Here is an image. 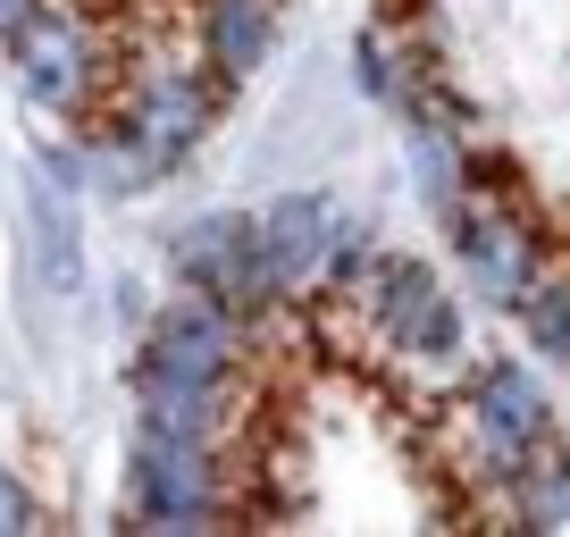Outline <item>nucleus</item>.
Masks as SVG:
<instances>
[{
    "label": "nucleus",
    "mask_w": 570,
    "mask_h": 537,
    "mask_svg": "<svg viewBox=\"0 0 570 537\" xmlns=\"http://www.w3.org/2000/svg\"><path fill=\"white\" fill-rule=\"evenodd\" d=\"M244 504L227 496V446H194V437H160L135 429L126 453V520L135 529H227Z\"/></svg>",
    "instance_id": "nucleus-1"
},
{
    "label": "nucleus",
    "mask_w": 570,
    "mask_h": 537,
    "mask_svg": "<svg viewBox=\"0 0 570 537\" xmlns=\"http://www.w3.org/2000/svg\"><path fill=\"white\" fill-rule=\"evenodd\" d=\"M445 235H453V261H462L470 294L495 311H520V294L546 277V235H537L529 202L503 194V185H470L462 202L445 211Z\"/></svg>",
    "instance_id": "nucleus-2"
},
{
    "label": "nucleus",
    "mask_w": 570,
    "mask_h": 537,
    "mask_svg": "<svg viewBox=\"0 0 570 537\" xmlns=\"http://www.w3.org/2000/svg\"><path fill=\"white\" fill-rule=\"evenodd\" d=\"M462 437H470V479L512 487L529 453L553 437V394L529 361H479L462 387Z\"/></svg>",
    "instance_id": "nucleus-3"
},
{
    "label": "nucleus",
    "mask_w": 570,
    "mask_h": 537,
    "mask_svg": "<svg viewBox=\"0 0 570 537\" xmlns=\"http://www.w3.org/2000/svg\"><path fill=\"white\" fill-rule=\"evenodd\" d=\"M168 268H177V286H202L218 303H235L244 320H268L285 303V277L268 261V235L252 211H202L168 235Z\"/></svg>",
    "instance_id": "nucleus-4"
},
{
    "label": "nucleus",
    "mask_w": 570,
    "mask_h": 537,
    "mask_svg": "<svg viewBox=\"0 0 570 537\" xmlns=\"http://www.w3.org/2000/svg\"><path fill=\"white\" fill-rule=\"evenodd\" d=\"M9 68H18V92L35 109H51V118H92V101H101V85H109L101 35H92V18L68 9V0H42L35 18L9 35Z\"/></svg>",
    "instance_id": "nucleus-5"
},
{
    "label": "nucleus",
    "mask_w": 570,
    "mask_h": 537,
    "mask_svg": "<svg viewBox=\"0 0 570 537\" xmlns=\"http://www.w3.org/2000/svg\"><path fill=\"white\" fill-rule=\"evenodd\" d=\"M227 92L235 85L210 68V59H142V68L126 76V92H118V126H135L168 168H185L202 152V135L218 126Z\"/></svg>",
    "instance_id": "nucleus-6"
},
{
    "label": "nucleus",
    "mask_w": 570,
    "mask_h": 537,
    "mask_svg": "<svg viewBox=\"0 0 570 537\" xmlns=\"http://www.w3.org/2000/svg\"><path fill=\"white\" fill-rule=\"evenodd\" d=\"M353 294H361V311H370V328L394 344V353H411V361H453L470 344L445 277H436L428 261H411V252H377V261L353 277Z\"/></svg>",
    "instance_id": "nucleus-7"
},
{
    "label": "nucleus",
    "mask_w": 570,
    "mask_h": 537,
    "mask_svg": "<svg viewBox=\"0 0 570 537\" xmlns=\"http://www.w3.org/2000/svg\"><path fill=\"white\" fill-rule=\"evenodd\" d=\"M261 235H268V261H277L285 294H336L344 252L361 244V227L344 218V202L327 194V185H285V194H268Z\"/></svg>",
    "instance_id": "nucleus-8"
},
{
    "label": "nucleus",
    "mask_w": 570,
    "mask_h": 537,
    "mask_svg": "<svg viewBox=\"0 0 570 537\" xmlns=\"http://www.w3.org/2000/svg\"><path fill=\"white\" fill-rule=\"evenodd\" d=\"M244 353H252V320L235 303L202 286H177L151 328H142V353L135 370H168V378H244Z\"/></svg>",
    "instance_id": "nucleus-9"
},
{
    "label": "nucleus",
    "mask_w": 570,
    "mask_h": 537,
    "mask_svg": "<svg viewBox=\"0 0 570 537\" xmlns=\"http://www.w3.org/2000/svg\"><path fill=\"white\" fill-rule=\"evenodd\" d=\"M235 378H168V370H135V429L160 437H194V446H227L235 429Z\"/></svg>",
    "instance_id": "nucleus-10"
},
{
    "label": "nucleus",
    "mask_w": 570,
    "mask_h": 537,
    "mask_svg": "<svg viewBox=\"0 0 570 537\" xmlns=\"http://www.w3.org/2000/svg\"><path fill=\"white\" fill-rule=\"evenodd\" d=\"M194 26H202V59L227 85H252L277 51V0H202Z\"/></svg>",
    "instance_id": "nucleus-11"
},
{
    "label": "nucleus",
    "mask_w": 570,
    "mask_h": 537,
    "mask_svg": "<svg viewBox=\"0 0 570 537\" xmlns=\"http://www.w3.org/2000/svg\"><path fill=\"white\" fill-rule=\"evenodd\" d=\"M26 227H35L42 286L76 294V286H85V227H76V194L51 177V168H35V185H26Z\"/></svg>",
    "instance_id": "nucleus-12"
},
{
    "label": "nucleus",
    "mask_w": 570,
    "mask_h": 537,
    "mask_svg": "<svg viewBox=\"0 0 570 537\" xmlns=\"http://www.w3.org/2000/svg\"><path fill=\"white\" fill-rule=\"evenodd\" d=\"M403 152H411V177H420V202L436 218L470 194V144L445 126V109H411L403 118Z\"/></svg>",
    "instance_id": "nucleus-13"
},
{
    "label": "nucleus",
    "mask_w": 570,
    "mask_h": 537,
    "mask_svg": "<svg viewBox=\"0 0 570 537\" xmlns=\"http://www.w3.org/2000/svg\"><path fill=\"white\" fill-rule=\"evenodd\" d=\"M353 68H361V92H370L377 109H394V118H411V109H436V85H428V59L411 51L403 35H361L353 42Z\"/></svg>",
    "instance_id": "nucleus-14"
},
{
    "label": "nucleus",
    "mask_w": 570,
    "mask_h": 537,
    "mask_svg": "<svg viewBox=\"0 0 570 537\" xmlns=\"http://www.w3.org/2000/svg\"><path fill=\"white\" fill-rule=\"evenodd\" d=\"M503 512L537 537H570V453H562V437H546L529 453V470L503 487Z\"/></svg>",
    "instance_id": "nucleus-15"
},
{
    "label": "nucleus",
    "mask_w": 570,
    "mask_h": 537,
    "mask_svg": "<svg viewBox=\"0 0 570 537\" xmlns=\"http://www.w3.org/2000/svg\"><path fill=\"white\" fill-rule=\"evenodd\" d=\"M520 328H529V344H537V361H570V277H537L529 294H520V311H512Z\"/></svg>",
    "instance_id": "nucleus-16"
},
{
    "label": "nucleus",
    "mask_w": 570,
    "mask_h": 537,
    "mask_svg": "<svg viewBox=\"0 0 570 537\" xmlns=\"http://www.w3.org/2000/svg\"><path fill=\"white\" fill-rule=\"evenodd\" d=\"M35 496H26V479H18V470H0V537H26V529H35Z\"/></svg>",
    "instance_id": "nucleus-17"
},
{
    "label": "nucleus",
    "mask_w": 570,
    "mask_h": 537,
    "mask_svg": "<svg viewBox=\"0 0 570 537\" xmlns=\"http://www.w3.org/2000/svg\"><path fill=\"white\" fill-rule=\"evenodd\" d=\"M35 9H42V0H0V42L18 35V26H26V18H35Z\"/></svg>",
    "instance_id": "nucleus-18"
}]
</instances>
